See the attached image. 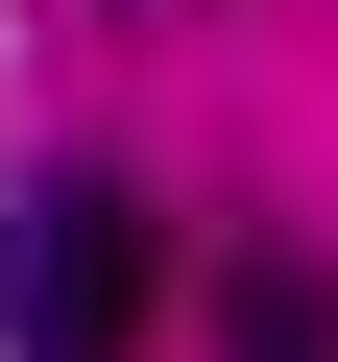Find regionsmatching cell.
Segmentation results:
<instances>
[{
  "instance_id": "cell-2",
  "label": "cell",
  "mask_w": 338,
  "mask_h": 362,
  "mask_svg": "<svg viewBox=\"0 0 338 362\" xmlns=\"http://www.w3.org/2000/svg\"><path fill=\"white\" fill-rule=\"evenodd\" d=\"M218 362H338V266L314 242H218Z\"/></svg>"
},
{
  "instance_id": "cell-1",
  "label": "cell",
  "mask_w": 338,
  "mask_h": 362,
  "mask_svg": "<svg viewBox=\"0 0 338 362\" xmlns=\"http://www.w3.org/2000/svg\"><path fill=\"white\" fill-rule=\"evenodd\" d=\"M169 314V218L121 169H25V218H0V362H121Z\"/></svg>"
}]
</instances>
